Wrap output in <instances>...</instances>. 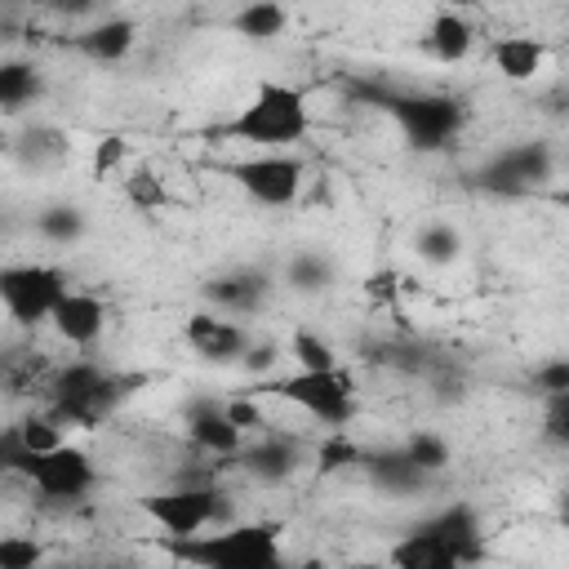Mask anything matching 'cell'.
<instances>
[{
	"instance_id": "obj_1",
	"label": "cell",
	"mask_w": 569,
	"mask_h": 569,
	"mask_svg": "<svg viewBox=\"0 0 569 569\" xmlns=\"http://www.w3.org/2000/svg\"><path fill=\"white\" fill-rule=\"evenodd\" d=\"M307 133H311V102L298 84H284V80H258L253 93L222 124L209 129V138L244 142L262 151H289Z\"/></svg>"
},
{
	"instance_id": "obj_2",
	"label": "cell",
	"mask_w": 569,
	"mask_h": 569,
	"mask_svg": "<svg viewBox=\"0 0 569 569\" xmlns=\"http://www.w3.org/2000/svg\"><path fill=\"white\" fill-rule=\"evenodd\" d=\"M360 98L378 107L413 151H445L467 124V102L458 93L436 89H387V84H360Z\"/></svg>"
},
{
	"instance_id": "obj_3",
	"label": "cell",
	"mask_w": 569,
	"mask_h": 569,
	"mask_svg": "<svg viewBox=\"0 0 569 569\" xmlns=\"http://www.w3.org/2000/svg\"><path fill=\"white\" fill-rule=\"evenodd\" d=\"M147 378L142 373H116L98 360H71L49 373V413L62 427H98L124 396H133Z\"/></svg>"
},
{
	"instance_id": "obj_4",
	"label": "cell",
	"mask_w": 569,
	"mask_h": 569,
	"mask_svg": "<svg viewBox=\"0 0 569 569\" xmlns=\"http://www.w3.org/2000/svg\"><path fill=\"white\" fill-rule=\"evenodd\" d=\"M284 525L276 520H249V525H213V533H191V538H164L173 560L200 565V569H280L284 547H280Z\"/></svg>"
},
{
	"instance_id": "obj_5",
	"label": "cell",
	"mask_w": 569,
	"mask_h": 569,
	"mask_svg": "<svg viewBox=\"0 0 569 569\" xmlns=\"http://www.w3.org/2000/svg\"><path fill=\"white\" fill-rule=\"evenodd\" d=\"M249 391L258 396H276L302 413H311L325 427H347L356 418V378L351 369L333 365V369H293V373H267L258 378Z\"/></svg>"
},
{
	"instance_id": "obj_6",
	"label": "cell",
	"mask_w": 569,
	"mask_h": 569,
	"mask_svg": "<svg viewBox=\"0 0 569 569\" xmlns=\"http://www.w3.org/2000/svg\"><path fill=\"white\" fill-rule=\"evenodd\" d=\"M138 507L164 538H191L200 529L231 525V493L213 480H178L173 489L138 498Z\"/></svg>"
},
{
	"instance_id": "obj_7",
	"label": "cell",
	"mask_w": 569,
	"mask_h": 569,
	"mask_svg": "<svg viewBox=\"0 0 569 569\" xmlns=\"http://www.w3.org/2000/svg\"><path fill=\"white\" fill-rule=\"evenodd\" d=\"M67 289V271L49 262H9L0 271V302L18 325H49Z\"/></svg>"
},
{
	"instance_id": "obj_8",
	"label": "cell",
	"mask_w": 569,
	"mask_h": 569,
	"mask_svg": "<svg viewBox=\"0 0 569 569\" xmlns=\"http://www.w3.org/2000/svg\"><path fill=\"white\" fill-rule=\"evenodd\" d=\"M556 173V156L542 138H525V142H511L502 151H493L476 173L471 182L489 196H529L538 191L547 178Z\"/></svg>"
},
{
	"instance_id": "obj_9",
	"label": "cell",
	"mask_w": 569,
	"mask_h": 569,
	"mask_svg": "<svg viewBox=\"0 0 569 569\" xmlns=\"http://www.w3.org/2000/svg\"><path fill=\"white\" fill-rule=\"evenodd\" d=\"M227 178H231L249 200H258L262 209H289V204L302 196L307 164H302V156H293V151H258V156H249V160L227 164Z\"/></svg>"
},
{
	"instance_id": "obj_10",
	"label": "cell",
	"mask_w": 569,
	"mask_h": 569,
	"mask_svg": "<svg viewBox=\"0 0 569 569\" xmlns=\"http://www.w3.org/2000/svg\"><path fill=\"white\" fill-rule=\"evenodd\" d=\"M27 485H31L40 498H49V502H80V498L98 485V467H93V458H89L80 445L62 440L58 449H49V453L36 458Z\"/></svg>"
},
{
	"instance_id": "obj_11",
	"label": "cell",
	"mask_w": 569,
	"mask_h": 569,
	"mask_svg": "<svg viewBox=\"0 0 569 569\" xmlns=\"http://www.w3.org/2000/svg\"><path fill=\"white\" fill-rule=\"evenodd\" d=\"M182 427H187V440H191L204 458H227V462L244 449V436H249V431H240V427L231 422L227 400H218V396H196V400H187V405H182Z\"/></svg>"
},
{
	"instance_id": "obj_12",
	"label": "cell",
	"mask_w": 569,
	"mask_h": 569,
	"mask_svg": "<svg viewBox=\"0 0 569 569\" xmlns=\"http://www.w3.org/2000/svg\"><path fill=\"white\" fill-rule=\"evenodd\" d=\"M182 338H187V347H191L196 356H204V360H213V365L240 360V356H244V347L253 342V338H249V329H244L236 316L213 311V307L191 311V316H187V325H182Z\"/></svg>"
},
{
	"instance_id": "obj_13",
	"label": "cell",
	"mask_w": 569,
	"mask_h": 569,
	"mask_svg": "<svg viewBox=\"0 0 569 569\" xmlns=\"http://www.w3.org/2000/svg\"><path fill=\"white\" fill-rule=\"evenodd\" d=\"M231 462L262 485H284L302 467V440L284 431H253V440H244V449Z\"/></svg>"
},
{
	"instance_id": "obj_14",
	"label": "cell",
	"mask_w": 569,
	"mask_h": 569,
	"mask_svg": "<svg viewBox=\"0 0 569 569\" xmlns=\"http://www.w3.org/2000/svg\"><path fill=\"white\" fill-rule=\"evenodd\" d=\"M271 289H276V280H271V271H262V267H240V271H222V276H213V280H204V302L213 307V311H227V316H258L262 307H267V298H271Z\"/></svg>"
},
{
	"instance_id": "obj_15",
	"label": "cell",
	"mask_w": 569,
	"mask_h": 569,
	"mask_svg": "<svg viewBox=\"0 0 569 569\" xmlns=\"http://www.w3.org/2000/svg\"><path fill=\"white\" fill-rule=\"evenodd\" d=\"M476 560L480 556L471 547L427 529L422 520L400 542H391V565H400V569H458V565H476Z\"/></svg>"
},
{
	"instance_id": "obj_16",
	"label": "cell",
	"mask_w": 569,
	"mask_h": 569,
	"mask_svg": "<svg viewBox=\"0 0 569 569\" xmlns=\"http://www.w3.org/2000/svg\"><path fill=\"white\" fill-rule=\"evenodd\" d=\"M360 471L369 476L373 489L391 493V498H413L431 485V471H422L405 445H378V449H365L360 458Z\"/></svg>"
},
{
	"instance_id": "obj_17",
	"label": "cell",
	"mask_w": 569,
	"mask_h": 569,
	"mask_svg": "<svg viewBox=\"0 0 569 569\" xmlns=\"http://www.w3.org/2000/svg\"><path fill=\"white\" fill-rule=\"evenodd\" d=\"M49 325H53V333H58L62 342H71V347H93V342L102 338V329H107V307H102V298L89 293V289H67L62 302L53 307Z\"/></svg>"
},
{
	"instance_id": "obj_18",
	"label": "cell",
	"mask_w": 569,
	"mask_h": 569,
	"mask_svg": "<svg viewBox=\"0 0 569 569\" xmlns=\"http://www.w3.org/2000/svg\"><path fill=\"white\" fill-rule=\"evenodd\" d=\"M67 44H71L80 58L107 67V62L129 58V49L138 44V22H133V18H102V22L84 27V31H76Z\"/></svg>"
},
{
	"instance_id": "obj_19",
	"label": "cell",
	"mask_w": 569,
	"mask_h": 569,
	"mask_svg": "<svg viewBox=\"0 0 569 569\" xmlns=\"http://www.w3.org/2000/svg\"><path fill=\"white\" fill-rule=\"evenodd\" d=\"M422 44L436 62H462L476 44V27L458 9H440V13H431V22L422 31Z\"/></svg>"
},
{
	"instance_id": "obj_20",
	"label": "cell",
	"mask_w": 569,
	"mask_h": 569,
	"mask_svg": "<svg viewBox=\"0 0 569 569\" xmlns=\"http://www.w3.org/2000/svg\"><path fill=\"white\" fill-rule=\"evenodd\" d=\"M542 62H547V44L533 40V36H502V40H493V67L511 84L533 80L542 71Z\"/></svg>"
},
{
	"instance_id": "obj_21",
	"label": "cell",
	"mask_w": 569,
	"mask_h": 569,
	"mask_svg": "<svg viewBox=\"0 0 569 569\" xmlns=\"http://www.w3.org/2000/svg\"><path fill=\"white\" fill-rule=\"evenodd\" d=\"M284 27H289V9L280 0H249L244 9L231 13V31L253 40V44H267V40L284 36Z\"/></svg>"
},
{
	"instance_id": "obj_22",
	"label": "cell",
	"mask_w": 569,
	"mask_h": 569,
	"mask_svg": "<svg viewBox=\"0 0 569 569\" xmlns=\"http://www.w3.org/2000/svg\"><path fill=\"white\" fill-rule=\"evenodd\" d=\"M44 93V80H40V71L31 67V62H4L0 67V107L13 116V111H22V107H31L36 98Z\"/></svg>"
},
{
	"instance_id": "obj_23",
	"label": "cell",
	"mask_w": 569,
	"mask_h": 569,
	"mask_svg": "<svg viewBox=\"0 0 569 569\" xmlns=\"http://www.w3.org/2000/svg\"><path fill=\"white\" fill-rule=\"evenodd\" d=\"M333 276H338V267L316 249H302V253H293L284 262V284L293 293H325L333 284Z\"/></svg>"
},
{
	"instance_id": "obj_24",
	"label": "cell",
	"mask_w": 569,
	"mask_h": 569,
	"mask_svg": "<svg viewBox=\"0 0 569 569\" xmlns=\"http://www.w3.org/2000/svg\"><path fill=\"white\" fill-rule=\"evenodd\" d=\"M36 231H40L49 244H76V240H84L89 218H84L80 204H44V209L36 213Z\"/></svg>"
},
{
	"instance_id": "obj_25",
	"label": "cell",
	"mask_w": 569,
	"mask_h": 569,
	"mask_svg": "<svg viewBox=\"0 0 569 569\" xmlns=\"http://www.w3.org/2000/svg\"><path fill=\"white\" fill-rule=\"evenodd\" d=\"M124 200H129L138 213H156V209L169 204V187H164V178H160L151 164H133V169L124 173Z\"/></svg>"
},
{
	"instance_id": "obj_26",
	"label": "cell",
	"mask_w": 569,
	"mask_h": 569,
	"mask_svg": "<svg viewBox=\"0 0 569 569\" xmlns=\"http://www.w3.org/2000/svg\"><path fill=\"white\" fill-rule=\"evenodd\" d=\"M18 156H22L27 164H36V169L58 164V160L67 156V133H62V129H53V124H36V129H27V133H22Z\"/></svg>"
},
{
	"instance_id": "obj_27",
	"label": "cell",
	"mask_w": 569,
	"mask_h": 569,
	"mask_svg": "<svg viewBox=\"0 0 569 569\" xmlns=\"http://www.w3.org/2000/svg\"><path fill=\"white\" fill-rule=\"evenodd\" d=\"M289 356H293L298 369H333V365H342L338 351H333V342L320 338V333L307 329V325H298V329L289 333Z\"/></svg>"
},
{
	"instance_id": "obj_28",
	"label": "cell",
	"mask_w": 569,
	"mask_h": 569,
	"mask_svg": "<svg viewBox=\"0 0 569 569\" xmlns=\"http://www.w3.org/2000/svg\"><path fill=\"white\" fill-rule=\"evenodd\" d=\"M405 449H409V458L422 467V471H445L449 462H453V449H449V440L440 436V431H409L405 440H400Z\"/></svg>"
},
{
	"instance_id": "obj_29",
	"label": "cell",
	"mask_w": 569,
	"mask_h": 569,
	"mask_svg": "<svg viewBox=\"0 0 569 569\" xmlns=\"http://www.w3.org/2000/svg\"><path fill=\"white\" fill-rule=\"evenodd\" d=\"M360 458H365V445H356V440L347 436V427H329V436L320 440V453H316L320 471H342V467H360Z\"/></svg>"
},
{
	"instance_id": "obj_30",
	"label": "cell",
	"mask_w": 569,
	"mask_h": 569,
	"mask_svg": "<svg viewBox=\"0 0 569 569\" xmlns=\"http://www.w3.org/2000/svg\"><path fill=\"white\" fill-rule=\"evenodd\" d=\"M458 249H462V240H458V231H453L449 222H427V227L418 231V253H422L427 262H436V267L453 262Z\"/></svg>"
},
{
	"instance_id": "obj_31",
	"label": "cell",
	"mask_w": 569,
	"mask_h": 569,
	"mask_svg": "<svg viewBox=\"0 0 569 569\" xmlns=\"http://www.w3.org/2000/svg\"><path fill=\"white\" fill-rule=\"evenodd\" d=\"M542 440L556 449H569V387L542 400Z\"/></svg>"
},
{
	"instance_id": "obj_32",
	"label": "cell",
	"mask_w": 569,
	"mask_h": 569,
	"mask_svg": "<svg viewBox=\"0 0 569 569\" xmlns=\"http://www.w3.org/2000/svg\"><path fill=\"white\" fill-rule=\"evenodd\" d=\"M18 431H22V440L36 449V453H49V449H58L62 445V422L44 409V413H31V418H22L18 422Z\"/></svg>"
},
{
	"instance_id": "obj_33",
	"label": "cell",
	"mask_w": 569,
	"mask_h": 569,
	"mask_svg": "<svg viewBox=\"0 0 569 569\" xmlns=\"http://www.w3.org/2000/svg\"><path fill=\"white\" fill-rule=\"evenodd\" d=\"M40 560H44V547L36 538H22V533L0 538V569H36Z\"/></svg>"
},
{
	"instance_id": "obj_34",
	"label": "cell",
	"mask_w": 569,
	"mask_h": 569,
	"mask_svg": "<svg viewBox=\"0 0 569 569\" xmlns=\"http://www.w3.org/2000/svg\"><path fill=\"white\" fill-rule=\"evenodd\" d=\"M124 156H129V142H124L120 133H102V138L93 142L89 173H93V178H107V173H116V169L124 164Z\"/></svg>"
},
{
	"instance_id": "obj_35",
	"label": "cell",
	"mask_w": 569,
	"mask_h": 569,
	"mask_svg": "<svg viewBox=\"0 0 569 569\" xmlns=\"http://www.w3.org/2000/svg\"><path fill=\"white\" fill-rule=\"evenodd\" d=\"M227 413H231V422L240 427V431H262L267 427V413H262V405H258V391H244V396H227Z\"/></svg>"
},
{
	"instance_id": "obj_36",
	"label": "cell",
	"mask_w": 569,
	"mask_h": 569,
	"mask_svg": "<svg viewBox=\"0 0 569 569\" xmlns=\"http://www.w3.org/2000/svg\"><path fill=\"white\" fill-rule=\"evenodd\" d=\"M529 382H533V391L547 400V396H556V391H565L569 387V356H556V360H542L533 373H529Z\"/></svg>"
},
{
	"instance_id": "obj_37",
	"label": "cell",
	"mask_w": 569,
	"mask_h": 569,
	"mask_svg": "<svg viewBox=\"0 0 569 569\" xmlns=\"http://www.w3.org/2000/svg\"><path fill=\"white\" fill-rule=\"evenodd\" d=\"M365 298L373 302V307H396L400 302V271L396 267H382V271H373L369 280H365Z\"/></svg>"
},
{
	"instance_id": "obj_38",
	"label": "cell",
	"mask_w": 569,
	"mask_h": 569,
	"mask_svg": "<svg viewBox=\"0 0 569 569\" xmlns=\"http://www.w3.org/2000/svg\"><path fill=\"white\" fill-rule=\"evenodd\" d=\"M240 360H244V369H249V373H258V378H267V373L276 369V360H280V347L262 338V342H249Z\"/></svg>"
},
{
	"instance_id": "obj_39",
	"label": "cell",
	"mask_w": 569,
	"mask_h": 569,
	"mask_svg": "<svg viewBox=\"0 0 569 569\" xmlns=\"http://www.w3.org/2000/svg\"><path fill=\"white\" fill-rule=\"evenodd\" d=\"M36 4H44L49 13H58V18H84L93 4H102V0H36Z\"/></svg>"
},
{
	"instance_id": "obj_40",
	"label": "cell",
	"mask_w": 569,
	"mask_h": 569,
	"mask_svg": "<svg viewBox=\"0 0 569 569\" xmlns=\"http://www.w3.org/2000/svg\"><path fill=\"white\" fill-rule=\"evenodd\" d=\"M556 516H560V525H565V529H569V489H565V493H560V502H556Z\"/></svg>"
},
{
	"instance_id": "obj_41",
	"label": "cell",
	"mask_w": 569,
	"mask_h": 569,
	"mask_svg": "<svg viewBox=\"0 0 569 569\" xmlns=\"http://www.w3.org/2000/svg\"><path fill=\"white\" fill-rule=\"evenodd\" d=\"M551 200H556V204H560V209L569 213V187H560V191H551Z\"/></svg>"
},
{
	"instance_id": "obj_42",
	"label": "cell",
	"mask_w": 569,
	"mask_h": 569,
	"mask_svg": "<svg viewBox=\"0 0 569 569\" xmlns=\"http://www.w3.org/2000/svg\"><path fill=\"white\" fill-rule=\"evenodd\" d=\"M445 9H462V4H471V0H440Z\"/></svg>"
}]
</instances>
